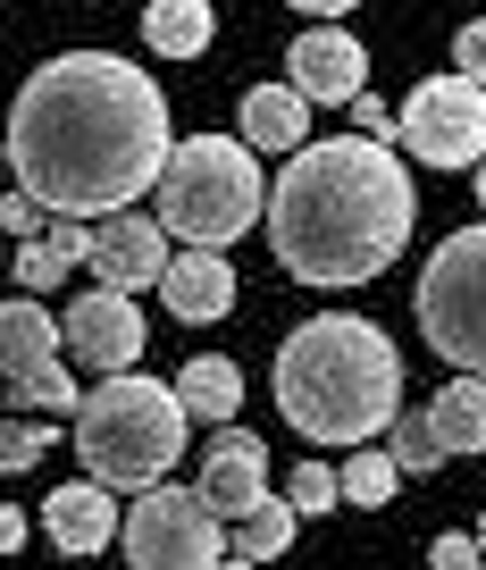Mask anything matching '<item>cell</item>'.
Returning <instances> with one entry per match:
<instances>
[{
    "label": "cell",
    "mask_w": 486,
    "mask_h": 570,
    "mask_svg": "<svg viewBox=\"0 0 486 570\" xmlns=\"http://www.w3.org/2000/svg\"><path fill=\"white\" fill-rule=\"evenodd\" d=\"M9 185L34 210L68 218H118L135 194H151L177 151L168 101L135 59L118 51H59L9 101Z\"/></svg>",
    "instance_id": "1"
},
{
    "label": "cell",
    "mask_w": 486,
    "mask_h": 570,
    "mask_svg": "<svg viewBox=\"0 0 486 570\" xmlns=\"http://www.w3.org/2000/svg\"><path fill=\"white\" fill-rule=\"evenodd\" d=\"M419 227V185L386 142L327 135L269 177V252L302 285H369Z\"/></svg>",
    "instance_id": "2"
},
{
    "label": "cell",
    "mask_w": 486,
    "mask_h": 570,
    "mask_svg": "<svg viewBox=\"0 0 486 570\" xmlns=\"http://www.w3.org/2000/svg\"><path fill=\"white\" fill-rule=\"evenodd\" d=\"M269 394L286 411V428L310 445H378L403 420V353L378 320L327 311V320H302L277 344Z\"/></svg>",
    "instance_id": "3"
},
{
    "label": "cell",
    "mask_w": 486,
    "mask_h": 570,
    "mask_svg": "<svg viewBox=\"0 0 486 570\" xmlns=\"http://www.w3.org/2000/svg\"><path fill=\"white\" fill-rule=\"evenodd\" d=\"M185 403L168 377H101V386L76 403V462H85L92 487H109V495H151V487H168V470H177L185 453Z\"/></svg>",
    "instance_id": "4"
},
{
    "label": "cell",
    "mask_w": 486,
    "mask_h": 570,
    "mask_svg": "<svg viewBox=\"0 0 486 570\" xmlns=\"http://www.w3.org/2000/svg\"><path fill=\"white\" fill-rule=\"evenodd\" d=\"M151 202H160L151 210L160 235H177L185 252H218V244H235L244 227L269 218V177H260V160L235 135H185L168 151Z\"/></svg>",
    "instance_id": "5"
},
{
    "label": "cell",
    "mask_w": 486,
    "mask_h": 570,
    "mask_svg": "<svg viewBox=\"0 0 486 570\" xmlns=\"http://www.w3.org/2000/svg\"><path fill=\"white\" fill-rule=\"evenodd\" d=\"M411 320L462 377H486V218L478 227H453L445 244L428 252Z\"/></svg>",
    "instance_id": "6"
},
{
    "label": "cell",
    "mask_w": 486,
    "mask_h": 570,
    "mask_svg": "<svg viewBox=\"0 0 486 570\" xmlns=\"http://www.w3.org/2000/svg\"><path fill=\"white\" fill-rule=\"evenodd\" d=\"M135 570H218L227 562V520L194 495V487H151V495L127 503L118 520Z\"/></svg>",
    "instance_id": "7"
},
{
    "label": "cell",
    "mask_w": 486,
    "mask_h": 570,
    "mask_svg": "<svg viewBox=\"0 0 486 570\" xmlns=\"http://www.w3.org/2000/svg\"><path fill=\"white\" fill-rule=\"evenodd\" d=\"M395 142L419 168H478L486 160V92L462 76H428L395 109Z\"/></svg>",
    "instance_id": "8"
},
{
    "label": "cell",
    "mask_w": 486,
    "mask_h": 570,
    "mask_svg": "<svg viewBox=\"0 0 486 570\" xmlns=\"http://www.w3.org/2000/svg\"><path fill=\"white\" fill-rule=\"evenodd\" d=\"M168 261H177V252H168V235H160V218H143V210H118V218H101V227H92V252H85V268L92 277H101V294H160V277H168Z\"/></svg>",
    "instance_id": "9"
},
{
    "label": "cell",
    "mask_w": 486,
    "mask_h": 570,
    "mask_svg": "<svg viewBox=\"0 0 486 570\" xmlns=\"http://www.w3.org/2000/svg\"><path fill=\"white\" fill-rule=\"evenodd\" d=\"M143 336H151L143 311H135L127 294H101V285H92L85 303L59 311V344H68L85 370H101V377H127L135 353H143Z\"/></svg>",
    "instance_id": "10"
},
{
    "label": "cell",
    "mask_w": 486,
    "mask_h": 570,
    "mask_svg": "<svg viewBox=\"0 0 486 570\" xmlns=\"http://www.w3.org/2000/svg\"><path fill=\"white\" fill-rule=\"evenodd\" d=\"M194 495L235 529V520H244L260 495H269V445H260L252 428H218L210 445H201V479H194Z\"/></svg>",
    "instance_id": "11"
},
{
    "label": "cell",
    "mask_w": 486,
    "mask_h": 570,
    "mask_svg": "<svg viewBox=\"0 0 486 570\" xmlns=\"http://www.w3.org/2000/svg\"><path fill=\"white\" fill-rule=\"evenodd\" d=\"M286 85L302 92L310 109H319V101H344V109H353L360 92H369V51H360L344 26H310V35L286 51Z\"/></svg>",
    "instance_id": "12"
},
{
    "label": "cell",
    "mask_w": 486,
    "mask_h": 570,
    "mask_svg": "<svg viewBox=\"0 0 486 570\" xmlns=\"http://www.w3.org/2000/svg\"><path fill=\"white\" fill-rule=\"evenodd\" d=\"M109 529H118V495H109V487L76 479V487H51V495H42V537H51L68 562L109 553Z\"/></svg>",
    "instance_id": "13"
},
{
    "label": "cell",
    "mask_w": 486,
    "mask_h": 570,
    "mask_svg": "<svg viewBox=\"0 0 486 570\" xmlns=\"http://www.w3.org/2000/svg\"><path fill=\"white\" fill-rule=\"evenodd\" d=\"M160 303H168V320H185V327L227 320V311H235V268H227V252H177V261H168V277H160Z\"/></svg>",
    "instance_id": "14"
},
{
    "label": "cell",
    "mask_w": 486,
    "mask_h": 570,
    "mask_svg": "<svg viewBox=\"0 0 486 570\" xmlns=\"http://www.w3.org/2000/svg\"><path fill=\"white\" fill-rule=\"evenodd\" d=\"M235 142H244L252 160L260 151H286L294 160V151L310 142V101L294 85H252L244 101H235Z\"/></svg>",
    "instance_id": "15"
},
{
    "label": "cell",
    "mask_w": 486,
    "mask_h": 570,
    "mask_svg": "<svg viewBox=\"0 0 486 570\" xmlns=\"http://www.w3.org/2000/svg\"><path fill=\"white\" fill-rule=\"evenodd\" d=\"M59 361V320L34 303V294H18V303H0V377L18 386V377L51 370Z\"/></svg>",
    "instance_id": "16"
},
{
    "label": "cell",
    "mask_w": 486,
    "mask_h": 570,
    "mask_svg": "<svg viewBox=\"0 0 486 570\" xmlns=\"http://www.w3.org/2000/svg\"><path fill=\"white\" fill-rule=\"evenodd\" d=\"M168 386H177L185 420H218V428H227L235 411H244V370H235L227 353H194L177 377H168Z\"/></svg>",
    "instance_id": "17"
},
{
    "label": "cell",
    "mask_w": 486,
    "mask_h": 570,
    "mask_svg": "<svg viewBox=\"0 0 486 570\" xmlns=\"http://www.w3.org/2000/svg\"><path fill=\"white\" fill-rule=\"evenodd\" d=\"M428 436H436V453H486V377H453V386H436Z\"/></svg>",
    "instance_id": "18"
},
{
    "label": "cell",
    "mask_w": 486,
    "mask_h": 570,
    "mask_svg": "<svg viewBox=\"0 0 486 570\" xmlns=\"http://www.w3.org/2000/svg\"><path fill=\"white\" fill-rule=\"evenodd\" d=\"M85 252H92V235L59 218V227H42L34 244H18V252H9V268H18V285L42 303V294H51V285L68 277V268H85Z\"/></svg>",
    "instance_id": "19"
},
{
    "label": "cell",
    "mask_w": 486,
    "mask_h": 570,
    "mask_svg": "<svg viewBox=\"0 0 486 570\" xmlns=\"http://www.w3.org/2000/svg\"><path fill=\"white\" fill-rule=\"evenodd\" d=\"M210 35H218L210 0H151L143 9V51H160V59H201Z\"/></svg>",
    "instance_id": "20"
},
{
    "label": "cell",
    "mask_w": 486,
    "mask_h": 570,
    "mask_svg": "<svg viewBox=\"0 0 486 570\" xmlns=\"http://www.w3.org/2000/svg\"><path fill=\"white\" fill-rule=\"evenodd\" d=\"M227 537H235V553H244V562H277V553L294 546V503H286V495H260Z\"/></svg>",
    "instance_id": "21"
},
{
    "label": "cell",
    "mask_w": 486,
    "mask_h": 570,
    "mask_svg": "<svg viewBox=\"0 0 486 570\" xmlns=\"http://www.w3.org/2000/svg\"><path fill=\"white\" fill-rule=\"evenodd\" d=\"M9 394H18L26 420H76V403H85V386H68V370H59V361H51V370H34V377H18Z\"/></svg>",
    "instance_id": "22"
},
{
    "label": "cell",
    "mask_w": 486,
    "mask_h": 570,
    "mask_svg": "<svg viewBox=\"0 0 486 570\" xmlns=\"http://www.w3.org/2000/svg\"><path fill=\"white\" fill-rule=\"evenodd\" d=\"M336 487H344V503H360V512H378L386 495L403 487V470H395V453H353V462L336 470Z\"/></svg>",
    "instance_id": "23"
},
{
    "label": "cell",
    "mask_w": 486,
    "mask_h": 570,
    "mask_svg": "<svg viewBox=\"0 0 486 570\" xmlns=\"http://www.w3.org/2000/svg\"><path fill=\"white\" fill-rule=\"evenodd\" d=\"M286 503H294V520H319V512H336V503H344V487H336V470H327V462H310V453H302L294 479H286Z\"/></svg>",
    "instance_id": "24"
},
{
    "label": "cell",
    "mask_w": 486,
    "mask_h": 570,
    "mask_svg": "<svg viewBox=\"0 0 486 570\" xmlns=\"http://www.w3.org/2000/svg\"><path fill=\"white\" fill-rule=\"evenodd\" d=\"M42 453H51V420H0V470H9V479L34 470Z\"/></svg>",
    "instance_id": "25"
},
{
    "label": "cell",
    "mask_w": 486,
    "mask_h": 570,
    "mask_svg": "<svg viewBox=\"0 0 486 570\" xmlns=\"http://www.w3.org/2000/svg\"><path fill=\"white\" fill-rule=\"evenodd\" d=\"M445 453H436V436H428V411H411V420H395V470L411 479V470H436Z\"/></svg>",
    "instance_id": "26"
},
{
    "label": "cell",
    "mask_w": 486,
    "mask_h": 570,
    "mask_svg": "<svg viewBox=\"0 0 486 570\" xmlns=\"http://www.w3.org/2000/svg\"><path fill=\"white\" fill-rule=\"evenodd\" d=\"M453 76H462V85H478V92H486V18H469L462 35H453Z\"/></svg>",
    "instance_id": "27"
},
{
    "label": "cell",
    "mask_w": 486,
    "mask_h": 570,
    "mask_svg": "<svg viewBox=\"0 0 486 570\" xmlns=\"http://www.w3.org/2000/svg\"><path fill=\"white\" fill-rule=\"evenodd\" d=\"M34 235H42V210L9 185V194H0V244H34Z\"/></svg>",
    "instance_id": "28"
},
{
    "label": "cell",
    "mask_w": 486,
    "mask_h": 570,
    "mask_svg": "<svg viewBox=\"0 0 486 570\" xmlns=\"http://www.w3.org/2000/svg\"><path fill=\"white\" fill-rule=\"evenodd\" d=\"M353 135H360V142H386V151H395V109H386L378 92H360V101H353Z\"/></svg>",
    "instance_id": "29"
},
{
    "label": "cell",
    "mask_w": 486,
    "mask_h": 570,
    "mask_svg": "<svg viewBox=\"0 0 486 570\" xmlns=\"http://www.w3.org/2000/svg\"><path fill=\"white\" fill-rule=\"evenodd\" d=\"M486 553H478V537H436L428 546V570H478Z\"/></svg>",
    "instance_id": "30"
},
{
    "label": "cell",
    "mask_w": 486,
    "mask_h": 570,
    "mask_svg": "<svg viewBox=\"0 0 486 570\" xmlns=\"http://www.w3.org/2000/svg\"><path fill=\"white\" fill-rule=\"evenodd\" d=\"M26 529H34V512H18V503H0V553H18Z\"/></svg>",
    "instance_id": "31"
},
{
    "label": "cell",
    "mask_w": 486,
    "mask_h": 570,
    "mask_svg": "<svg viewBox=\"0 0 486 570\" xmlns=\"http://www.w3.org/2000/svg\"><path fill=\"white\" fill-rule=\"evenodd\" d=\"M218 570H260V562H244V553H227V562H218Z\"/></svg>",
    "instance_id": "32"
},
{
    "label": "cell",
    "mask_w": 486,
    "mask_h": 570,
    "mask_svg": "<svg viewBox=\"0 0 486 570\" xmlns=\"http://www.w3.org/2000/svg\"><path fill=\"white\" fill-rule=\"evenodd\" d=\"M0 194H9V142H0Z\"/></svg>",
    "instance_id": "33"
},
{
    "label": "cell",
    "mask_w": 486,
    "mask_h": 570,
    "mask_svg": "<svg viewBox=\"0 0 486 570\" xmlns=\"http://www.w3.org/2000/svg\"><path fill=\"white\" fill-rule=\"evenodd\" d=\"M478 202H486V160H478Z\"/></svg>",
    "instance_id": "34"
},
{
    "label": "cell",
    "mask_w": 486,
    "mask_h": 570,
    "mask_svg": "<svg viewBox=\"0 0 486 570\" xmlns=\"http://www.w3.org/2000/svg\"><path fill=\"white\" fill-rule=\"evenodd\" d=\"M478 553H486V520H478Z\"/></svg>",
    "instance_id": "35"
},
{
    "label": "cell",
    "mask_w": 486,
    "mask_h": 570,
    "mask_svg": "<svg viewBox=\"0 0 486 570\" xmlns=\"http://www.w3.org/2000/svg\"><path fill=\"white\" fill-rule=\"evenodd\" d=\"M0 261H9V252H0Z\"/></svg>",
    "instance_id": "36"
}]
</instances>
